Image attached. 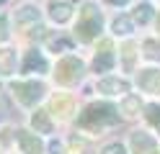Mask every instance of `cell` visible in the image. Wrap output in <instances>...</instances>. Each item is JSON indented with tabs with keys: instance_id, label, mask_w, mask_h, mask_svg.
<instances>
[{
	"instance_id": "20",
	"label": "cell",
	"mask_w": 160,
	"mask_h": 154,
	"mask_svg": "<svg viewBox=\"0 0 160 154\" xmlns=\"http://www.w3.org/2000/svg\"><path fill=\"white\" fill-rule=\"evenodd\" d=\"M0 3H5V0H0Z\"/></svg>"
},
{
	"instance_id": "3",
	"label": "cell",
	"mask_w": 160,
	"mask_h": 154,
	"mask_svg": "<svg viewBox=\"0 0 160 154\" xmlns=\"http://www.w3.org/2000/svg\"><path fill=\"white\" fill-rule=\"evenodd\" d=\"M13 92L18 95V100H21V103L31 105L34 100H39V98H42L44 87H42V85H36V82H31V85H16V87H13Z\"/></svg>"
},
{
	"instance_id": "19",
	"label": "cell",
	"mask_w": 160,
	"mask_h": 154,
	"mask_svg": "<svg viewBox=\"0 0 160 154\" xmlns=\"http://www.w3.org/2000/svg\"><path fill=\"white\" fill-rule=\"evenodd\" d=\"M108 3H114V5H124L127 0H108Z\"/></svg>"
},
{
	"instance_id": "14",
	"label": "cell",
	"mask_w": 160,
	"mask_h": 154,
	"mask_svg": "<svg viewBox=\"0 0 160 154\" xmlns=\"http://www.w3.org/2000/svg\"><path fill=\"white\" fill-rule=\"evenodd\" d=\"M145 49H147V57L150 59H160V44H155V41H145Z\"/></svg>"
},
{
	"instance_id": "5",
	"label": "cell",
	"mask_w": 160,
	"mask_h": 154,
	"mask_svg": "<svg viewBox=\"0 0 160 154\" xmlns=\"http://www.w3.org/2000/svg\"><path fill=\"white\" fill-rule=\"evenodd\" d=\"M132 147L137 149V154H155V139H150L147 133H134Z\"/></svg>"
},
{
	"instance_id": "15",
	"label": "cell",
	"mask_w": 160,
	"mask_h": 154,
	"mask_svg": "<svg viewBox=\"0 0 160 154\" xmlns=\"http://www.w3.org/2000/svg\"><path fill=\"white\" fill-rule=\"evenodd\" d=\"M34 126H39L42 131H49V121H47L44 113H36V116H34Z\"/></svg>"
},
{
	"instance_id": "8",
	"label": "cell",
	"mask_w": 160,
	"mask_h": 154,
	"mask_svg": "<svg viewBox=\"0 0 160 154\" xmlns=\"http://www.w3.org/2000/svg\"><path fill=\"white\" fill-rule=\"evenodd\" d=\"M129 31H132V21H129L127 16H122V18L114 21V34H116V36H127Z\"/></svg>"
},
{
	"instance_id": "11",
	"label": "cell",
	"mask_w": 160,
	"mask_h": 154,
	"mask_svg": "<svg viewBox=\"0 0 160 154\" xmlns=\"http://www.w3.org/2000/svg\"><path fill=\"white\" fill-rule=\"evenodd\" d=\"M142 85L147 90H160V72H145V77H142Z\"/></svg>"
},
{
	"instance_id": "4",
	"label": "cell",
	"mask_w": 160,
	"mask_h": 154,
	"mask_svg": "<svg viewBox=\"0 0 160 154\" xmlns=\"http://www.w3.org/2000/svg\"><path fill=\"white\" fill-rule=\"evenodd\" d=\"M16 139L21 144L23 154H42V141L36 136H31V133H26V131H16Z\"/></svg>"
},
{
	"instance_id": "13",
	"label": "cell",
	"mask_w": 160,
	"mask_h": 154,
	"mask_svg": "<svg viewBox=\"0 0 160 154\" xmlns=\"http://www.w3.org/2000/svg\"><path fill=\"white\" fill-rule=\"evenodd\" d=\"M147 118L152 121V126L160 131V105H150L147 108Z\"/></svg>"
},
{
	"instance_id": "10",
	"label": "cell",
	"mask_w": 160,
	"mask_h": 154,
	"mask_svg": "<svg viewBox=\"0 0 160 154\" xmlns=\"http://www.w3.org/2000/svg\"><path fill=\"white\" fill-rule=\"evenodd\" d=\"M52 18L54 21H67L70 18V5L67 3H52Z\"/></svg>"
},
{
	"instance_id": "2",
	"label": "cell",
	"mask_w": 160,
	"mask_h": 154,
	"mask_svg": "<svg viewBox=\"0 0 160 154\" xmlns=\"http://www.w3.org/2000/svg\"><path fill=\"white\" fill-rule=\"evenodd\" d=\"M80 31H83V39H93L98 31H101V16L98 13H93V8L91 5H85V10H83V21H80V26H78Z\"/></svg>"
},
{
	"instance_id": "16",
	"label": "cell",
	"mask_w": 160,
	"mask_h": 154,
	"mask_svg": "<svg viewBox=\"0 0 160 154\" xmlns=\"http://www.w3.org/2000/svg\"><path fill=\"white\" fill-rule=\"evenodd\" d=\"M28 18H39V10H34L31 5H26L23 13H18V21H28Z\"/></svg>"
},
{
	"instance_id": "12",
	"label": "cell",
	"mask_w": 160,
	"mask_h": 154,
	"mask_svg": "<svg viewBox=\"0 0 160 154\" xmlns=\"http://www.w3.org/2000/svg\"><path fill=\"white\" fill-rule=\"evenodd\" d=\"M150 16H152V8H150V5H139V8H137V13H134V18L139 21V23H147Z\"/></svg>"
},
{
	"instance_id": "17",
	"label": "cell",
	"mask_w": 160,
	"mask_h": 154,
	"mask_svg": "<svg viewBox=\"0 0 160 154\" xmlns=\"http://www.w3.org/2000/svg\"><path fill=\"white\" fill-rule=\"evenodd\" d=\"M103 154H124V147L122 144H108V147L103 149Z\"/></svg>"
},
{
	"instance_id": "6",
	"label": "cell",
	"mask_w": 160,
	"mask_h": 154,
	"mask_svg": "<svg viewBox=\"0 0 160 154\" xmlns=\"http://www.w3.org/2000/svg\"><path fill=\"white\" fill-rule=\"evenodd\" d=\"M34 69L44 72V69H47V62L42 59L39 51H28V57H26V62H23V72H34Z\"/></svg>"
},
{
	"instance_id": "1",
	"label": "cell",
	"mask_w": 160,
	"mask_h": 154,
	"mask_svg": "<svg viewBox=\"0 0 160 154\" xmlns=\"http://www.w3.org/2000/svg\"><path fill=\"white\" fill-rule=\"evenodd\" d=\"M111 123H116V110L111 105H91L80 116V126H85V128L111 126Z\"/></svg>"
},
{
	"instance_id": "18",
	"label": "cell",
	"mask_w": 160,
	"mask_h": 154,
	"mask_svg": "<svg viewBox=\"0 0 160 154\" xmlns=\"http://www.w3.org/2000/svg\"><path fill=\"white\" fill-rule=\"evenodd\" d=\"M49 46H52L54 51H57V49H70V41H65V39L57 41V39H54V41H49Z\"/></svg>"
},
{
	"instance_id": "9",
	"label": "cell",
	"mask_w": 160,
	"mask_h": 154,
	"mask_svg": "<svg viewBox=\"0 0 160 154\" xmlns=\"http://www.w3.org/2000/svg\"><path fill=\"white\" fill-rule=\"evenodd\" d=\"M111 67H114V54H111V51H103L101 57H96V69L98 72H106Z\"/></svg>"
},
{
	"instance_id": "7",
	"label": "cell",
	"mask_w": 160,
	"mask_h": 154,
	"mask_svg": "<svg viewBox=\"0 0 160 154\" xmlns=\"http://www.w3.org/2000/svg\"><path fill=\"white\" fill-rule=\"evenodd\" d=\"M98 90H101V92H106V95L127 92V82H122V80H103L101 85H98Z\"/></svg>"
}]
</instances>
